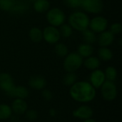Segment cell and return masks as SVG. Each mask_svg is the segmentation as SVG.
<instances>
[{
  "mask_svg": "<svg viewBox=\"0 0 122 122\" xmlns=\"http://www.w3.org/2000/svg\"><path fill=\"white\" fill-rule=\"evenodd\" d=\"M42 33L43 39L44 41L50 44H56L61 38L59 30L56 27L51 25L46 26L44 29Z\"/></svg>",
  "mask_w": 122,
  "mask_h": 122,
  "instance_id": "52a82bcc",
  "label": "cell"
},
{
  "mask_svg": "<svg viewBox=\"0 0 122 122\" xmlns=\"http://www.w3.org/2000/svg\"><path fill=\"white\" fill-rule=\"evenodd\" d=\"M94 47L92 44H89L86 43L81 44L78 47V54L82 58H87L90 56H92L94 53Z\"/></svg>",
  "mask_w": 122,
  "mask_h": 122,
  "instance_id": "9a60e30c",
  "label": "cell"
},
{
  "mask_svg": "<svg viewBox=\"0 0 122 122\" xmlns=\"http://www.w3.org/2000/svg\"><path fill=\"white\" fill-rule=\"evenodd\" d=\"M27 9H28L27 5L23 4V3L15 2L14 5L11 8L10 11H11L12 13H14V14H21V13H24V11H26L27 10Z\"/></svg>",
  "mask_w": 122,
  "mask_h": 122,
  "instance_id": "4316f807",
  "label": "cell"
},
{
  "mask_svg": "<svg viewBox=\"0 0 122 122\" xmlns=\"http://www.w3.org/2000/svg\"><path fill=\"white\" fill-rule=\"evenodd\" d=\"M101 92L103 98L108 102L114 100L117 96V88L114 81L106 80L101 86Z\"/></svg>",
  "mask_w": 122,
  "mask_h": 122,
  "instance_id": "5b68a950",
  "label": "cell"
},
{
  "mask_svg": "<svg viewBox=\"0 0 122 122\" xmlns=\"http://www.w3.org/2000/svg\"><path fill=\"white\" fill-rule=\"evenodd\" d=\"M15 84L13 77L8 73L4 72L0 74V89L5 92L8 96H11Z\"/></svg>",
  "mask_w": 122,
  "mask_h": 122,
  "instance_id": "ba28073f",
  "label": "cell"
},
{
  "mask_svg": "<svg viewBox=\"0 0 122 122\" xmlns=\"http://www.w3.org/2000/svg\"><path fill=\"white\" fill-rule=\"evenodd\" d=\"M104 74H105L106 80L114 82V81L117 79V69L112 66H107V69H105Z\"/></svg>",
  "mask_w": 122,
  "mask_h": 122,
  "instance_id": "d4e9b609",
  "label": "cell"
},
{
  "mask_svg": "<svg viewBox=\"0 0 122 122\" xmlns=\"http://www.w3.org/2000/svg\"><path fill=\"white\" fill-rule=\"evenodd\" d=\"M83 58L78 53L71 52L68 54L64 60L63 67L67 72H75L83 64Z\"/></svg>",
  "mask_w": 122,
  "mask_h": 122,
  "instance_id": "3957f363",
  "label": "cell"
},
{
  "mask_svg": "<svg viewBox=\"0 0 122 122\" xmlns=\"http://www.w3.org/2000/svg\"><path fill=\"white\" fill-rule=\"evenodd\" d=\"M33 8L37 13H44L49 9L50 3L48 0H36L33 3Z\"/></svg>",
  "mask_w": 122,
  "mask_h": 122,
  "instance_id": "2e32d148",
  "label": "cell"
},
{
  "mask_svg": "<svg viewBox=\"0 0 122 122\" xmlns=\"http://www.w3.org/2000/svg\"><path fill=\"white\" fill-rule=\"evenodd\" d=\"M93 114H94V111L90 107L86 105H83L75 109L73 112L72 114L75 118L82 120H86L92 118Z\"/></svg>",
  "mask_w": 122,
  "mask_h": 122,
  "instance_id": "8fae6325",
  "label": "cell"
},
{
  "mask_svg": "<svg viewBox=\"0 0 122 122\" xmlns=\"http://www.w3.org/2000/svg\"><path fill=\"white\" fill-rule=\"evenodd\" d=\"M113 52L108 47H101L98 51V56L99 59L104 61H110L113 58Z\"/></svg>",
  "mask_w": 122,
  "mask_h": 122,
  "instance_id": "ffe728a7",
  "label": "cell"
},
{
  "mask_svg": "<svg viewBox=\"0 0 122 122\" xmlns=\"http://www.w3.org/2000/svg\"><path fill=\"white\" fill-rule=\"evenodd\" d=\"M46 20L51 26H60L65 23L66 15L61 9L54 7L46 11Z\"/></svg>",
  "mask_w": 122,
  "mask_h": 122,
  "instance_id": "277c9868",
  "label": "cell"
},
{
  "mask_svg": "<svg viewBox=\"0 0 122 122\" xmlns=\"http://www.w3.org/2000/svg\"><path fill=\"white\" fill-rule=\"evenodd\" d=\"M83 32V38L85 43L89 44H92L95 43L97 40V37L95 33L91 29H86L82 31Z\"/></svg>",
  "mask_w": 122,
  "mask_h": 122,
  "instance_id": "7402d4cb",
  "label": "cell"
},
{
  "mask_svg": "<svg viewBox=\"0 0 122 122\" xmlns=\"http://www.w3.org/2000/svg\"><path fill=\"white\" fill-rule=\"evenodd\" d=\"M115 35L113 34L110 31H104L99 33L98 39V43L101 47H108L112 45L114 41Z\"/></svg>",
  "mask_w": 122,
  "mask_h": 122,
  "instance_id": "7c38bea8",
  "label": "cell"
},
{
  "mask_svg": "<svg viewBox=\"0 0 122 122\" xmlns=\"http://www.w3.org/2000/svg\"><path fill=\"white\" fill-rule=\"evenodd\" d=\"M15 2V0H0V9L6 11H10Z\"/></svg>",
  "mask_w": 122,
  "mask_h": 122,
  "instance_id": "83f0119b",
  "label": "cell"
},
{
  "mask_svg": "<svg viewBox=\"0 0 122 122\" xmlns=\"http://www.w3.org/2000/svg\"><path fill=\"white\" fill-rule=\"evenodd\" d=\"M69 24L73 29L83 31L88 29L89 25V17L83 11H74L71 13L68 19Z\"/></svg>",
  "mask_w": 122,
  "mask_h": 122,
  "instance_id": "7a4b0ae2",
  "label": "cell"
},
{
  "mask_svg": "<svg viewBox=\"0 0 122 122\" xmlns=\"http://www.w3.org/2000/svg\"><path fill=\"white\" fill-rule=\"evenodd\" d=\"M106 81V77L104 74V71L101 69H95L94 70L89 76V83L97 89L101 88L102 84Z\"/></svg>",
  "mask_w": 122,
  "mask_h": 122,
  "instance_id": "30bf717a",
  "label": "cell"
},
{
  "mask_svg": "<svg viewBox=\"0 0 122 122\" xmlns=\"http://www.w3.org/2000/svg\"><path fill=\"white\" fill-rule=\"evenodd\" d=\"M89 26L94 33H101L107 30L108 27V21L102 16H97L89 21Z\"/></svg>",
  "mask_w": 122,
  "mask_h": 122,
  "instance_id": "9c48e42d",
  "label": "cell"
},
{
  "mask_svg": "<svg viewBox=\"0 0 122 122\" xmlns=\"http://www.w3.org/2000/svg\"><path fill=\"white\" fill-rule=\"evenodd\" d=\"M54 51L58 56L65 57L69 53V49L67 46L64 43H57L55 45Z\"/></svg>",
  "mask_w": 122,
  "mask_h": 122,
  "instance_id": "603a6c76",
  "label": "cell"
},
{
  "mask_svg": "<svg viewBox=\"0 0 122 122\" xmlns=\"http://www.w3.org/2000/svg\"><path fill=\"white\" fill-rule=\"evenodd\" d=\"M42 97L45 100L50 101L53 98V94L50 90L46 89H44L42 91Z\"/></svg>",
  "mask_w": 122,
  "mask_h": 122,
  "instance_id": "1f68e13d",
  "label": "cell"
},
{
  "mask_svg": "<svg viewBox=\"0 0 122 122\" xmlns=\"http://www.w3.org/2000/svg\"><path fill=\"white\" fill-rule=\"evenodd\" d=\"M77 81V76L74 72H67L63 78V84L67 86H71Z\"/></svg>",
  "mask_w": 122,
  "mask_h": 122,
  "instance_id": "cb8c5ba5",
  "label": "cell"
},
{
  "mask_svg": "<svg viewBox=\"0 0 122 122\" xmlns=\"http://www.w3.org/2000/svg\"><path fill=\"white\" fill-rule=\"evenodd\" d=\"M27 107L28 106L26 102L24 99H15L13 101L11 107L12 112L17 115L24 114L27 111Z\"/></svg>",
  "mask_w": 122,
  "mask_h": 122,
  "instance_id": "5bb4252c",
  "label": "cell"
},
{
  "mask_svg": "<svg viewBox=\"0 0 122 122\" xmlns=\"http://www.w3.org/2000/svg\"><path fill=\"white\" fill-rule=\"evenodd\" d=\"M26 117L29 121H34L38 117V113L34 109H30L26 111Z\"/></svg>",
  "mask_w": 122,
  "mask_h": 122,
  "instance_id": "4dcf8cb0",
  "label": "cell"
},
{
  "mask_svg": "<svg viewBox=\"0 0 122 122\" xmlns=\"http://www.w3.org/2000/svg\"><path fill=\"white\" fill-rule=\"evenodd\" d=\"M31 1H32L34 2V1H36V0H31Z\"/></svg>",
  "mask_w": 122,
  "mask_h": 122,
  "instance_id": "e575fe53",
  "label": "cell"
},
{
  "mask_svg": "<svg viewBox=\"0 0 122 122\" xmlns=\"http://www.w3.org/2000/svg\"><path fill=\"white\" fill-rule=\"evenodd\" d=\"M113 34H119L122 31V26L120 23H114L110 26L109 30Z\"/></svg>",
  "mask_w": 122,
  "mask_h": 122,
  "instance_id": "f546056e",
  "label": "cell"
},
{
  "mask_svg": "<svg viewBox=\"0 0 122 122\" xmlns=\"http://www.w3.org/2000/svg\"><path fill=\"white\" fill-rule=\"evenodd\" d=\"M28 96H29V91L27 88H26L24 86H15L10 97H14L15 99H25Z\"/></svg>",
  "mask_w": 122,
  "mask_h": 122,
  "instance_id": "ac0fdd59",
  "label": "cell"
},
{
  "mask_svg": "<svg viewBox=\"0 0 122 122\" xmlns=\"http://www.w3.org/2000/svg\"><path fill=\"white\" fill-rule=\"evenodd\" d=\"M29 36L31 41L34 43H39L43 39V33L39 27L34 26L29 30Z\"/></svg>",
  "mask_w": 122,
  "mask_h": 122,
  "instance_id": "d6986e66",
  "label": "cell"
},
{
  "mask_svg": "<svg viewBox=\"0 0 122 122\" xmlns=\"http://www.w3.org/2000/svg\"><path fill=\"white\" fill-rule=\"evenodd\" d=\"M59 33L61 36L64 38H69L71 36L73 32V29L71 27V26L69 24H63L60 26Z\"/></svg>",
  "mask_w": 122,
  "mask_h": 122,
  "instance_id": "484cf974",
  "label": "cell"
},
{
  "mask_svg": "<svg viewBox=\"0 0 122 122\" xmlns=\"http://www.w3.org/2000/svg\"><path fill=\"white\" fill-rule=\"evenodd\" d=\"M83 64L86 69L94 71L95 69H97L99 67L101 62H100V59L98 57L90 56L86 58L85 61H83Z\"/></svg>",
  "mask_w": 122,
  "mask_h": 122,
  "instance_id": "e0dca14e",
  "label": "cell"
},
{
  "mask_svg": "<svg viewBox=\"0 0 122 122\" xmlns=\"http://www.w3.org/2000/svg\"><path fill=\"white\" fill-rule=\"evenodd\" d=\"M81 7L88 13L97 14L103 11L104 3L102 0H82Z\"/></svg>",
  "mask_w": 122,
  "mask_h": 122,
  "instance_id": "8992f818",
  "label": "cell"
},
{
  "mask_svg": "<svg viewBox=\"0 0 122 122\" xmlns=\"http://www.w3.org/2000/svg\"><path fill=\"white\" fill-rule=\"evenodd\" d=\"M29 85L35 90H43L46 86L45 78L40 75H34L29 79Z\"/></svg>",
  "mask_w": 122,
  "mask_h": 122,
  "instance_id": "4fadbf2b",
  "label": "cell"
},
{
  "mask_svg": "<svg viewBox=\"0 0 122 122\" xmlns=\"http://www.w3.org/2000/svg\"><path fill=\"white\" fill-rule=\"evenodd\" d=\"M12 110L10 106L6 104H0V120H6L11 117Z\"/></svg>",
  "mask_w": 122,
  "mask_h": 122,
  "instance_id": "44dd1931",
  "label": "cell"
},
{
  "mask_svg": "<svg viewBox=\"0 0 122 122\" xmlns=\"http://www.w3.org/2000/svg\"><path fill=\"white\" fill-rule=\"evenodd\" d=\"M71 97L80 103H88L96 97V89L88 81H80L73 84L69 90Z\"/></svg>",
  "mask_w": 122,
  "mask_h": 122,
  "instance_id": "6da1fadb",
  "label": "cell"
},
{
  "mask_svg": "<svg viewBox=\"0 0 122 122\" xmlns=\"http://www.w3.org/2000/svg\"><path fill=\"white\" fill-rule=\"evenodd\" d=\"M64 4L69 8L76 9L81 7L82 0H63Z\"/></svg>",
  "mask_w": 122,
  "mask_h": 122,
  "instance_id": "f1b7e54d",
  "label": "cell"
},
{
  "mask_svg": "<svg viewBox=\"0 0 122 122\" xmlns=\"http://www.w3.org/2000/svg\"><path fill=\"white\" fill-rule=\"evenodd\" d=\"M49 114H50V116H51V117H55L56 114V111L54 109H51L49 110Z\"/></svg>",
  "mask_w": 122,
  "mask_h": 122,
  "instance_id": "d6a6232c",
  "label": "cell"
},
{
  "mask_svg": "<svg viewBox=\"0 0 122 122\" xmlns=\"http://www.w3.org/2000/svg\"><path fill=\"white\" fill-rule=\"evenodd\" d=\"M84 122H97L94 119L90 118V119H86V120H84Z\"/></svg>",
  "mask_w": 122,
  "mask_h": 122,
  "instance_id": "836d02e7",
  "label": "cell"
}]
</instances>
